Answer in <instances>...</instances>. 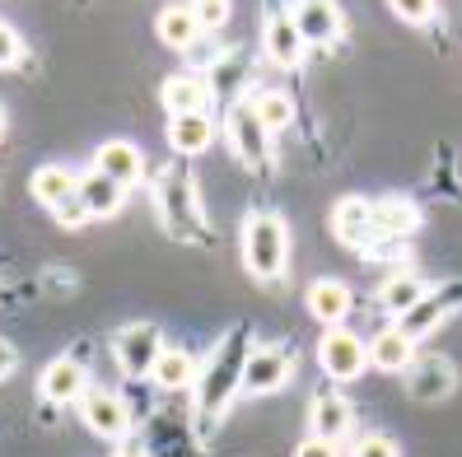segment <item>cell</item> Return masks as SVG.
Returning a JSON list of instances; mask_svg holds the SVG:
<instances>
[{"mask_svg": "<svg viewBox=\"0 0 462 457\" xmlns=\"http://www.w3.org/2000/svg\"><path fill=\"white\" fill-rule=\"evenodd\" d=\"M243 364H248V351H243V336L234 332L201 369V383H197V411L201 416H220L234 401V392L243 388Z\"/></svg>", "mask_w": 462, "mask_h": 457, "instance_id": "cell-2", "label": "cell"}, {"mask_svg": "<svg viewBox=\"0 0 462 457\" xmlns=\"http://www.w3.org/2000/svg\"><path fill=\"white\" fill-rule=\"evenodd\" d=\"M369 364L383 369V373H406V369L416 364V341L406 336V332H397V327L378 332L369 341Z\"/></svg>", "mask_w": 462, "mask_h": 457, "instance_id": "cell-16", "label": "cell"}, {"mask_svg": "<svg viewBox=\"0 0 462 457\" xmlns=\"http://www.w3.org/2000/svg\"><path fill=\"white\" fill-rule=\"evenodd\" d=\"M332 229H337L341 243H369V238H374V215H369V201L346 197V201L332 210Z\"/></svg>", "mask_w": 462, "mask_h": 457, "instance_id": "cell-20", "label": "cell"}, {"mask_svg": "<svg viewBox=\"0 0 462 457\" xmlns=\"http://www.w3.org/2000/svg\"><path fill=\"white\" fill-rule=\"evenodd\" d=\"M113 355H117V364H122L126 379H150V373H154V360L164 355V336H159L154 322H131V327L117 332Z\"/></svg>", "mask_w": 462, "mask_h": 457, "instance_id": "cell-4", "label": "cell"}, {"mask_svg": "<svg viewBox=\"0 0 462 457\" xmlns=\"http://www.w3.org/2000/svg\"><path fill=\"white\" fill-rule=\"evenodd\" d=\"M444 317H448V299H444V294H425L416 308H406V313L397 317V332H406L411 341H425Z\"/></svg>", "mask_w": 462, "mask_h": 457, "instance_id": "cell-23", "label": "cell"}, {"mask_svg": "<svg viewBox=\"0 0 462 457\" xmlns=\"http://www.w3.org/2000/svg\"><path fill=\"white\" fill-rule=\"evenodd\" d=\"M210 141H215V126H210L206 113H182V117L169 122V145L178 154H201Z\"/></svg>", "mask_w": 462, "mask_h": 457, "instance_id": "cell-22", "label": "cell"}, {"mask_svg": "<svg viewBox=\"0 0 462 457\" xmlns=\"http://www.w3.org/2000/svg\"><path fill=\"white\" fill-rule=\"evenodd\" d=\"M14 364H19V355H14V345L0 336V379H5V373H14Z\"/></svg>", "mask_w": 462, "mask_h": 457, "instance_id": "cell-34", "label": "cell"}, {"mask_svg": "<svg viewBox=\"0 0 462 457\" xmlns=\"http://www.w3.org/2000/svg\"><path fill=\"white\" fill-rule=\"evenodd\" d=\"M309 313L322 322V327H341V322L350 317V285L322 276L309 285Z\"/></svg>", "mask_w": 462, "mask_h": 457, "instance_id": "cell-15", "label": "cell"}, {"mask_svg": "<svg viewBox=\"0 0 462 457\" xmlns=\"http://www.w3.org/2000/svg\"><path fill=\"white\" fill-rule=\"evenodd\" d=\"M38 392H42V401H51V407H61V401H79V397L89 392V373H85V364H79V360L61 355V360H51L42 369Z\"/></svg>", "mask_w": 462, "mask_h": 457, "instance_id": "cell-9", "label": "cell"}, {"mask_svg": "<svg viewBox=\"0 0 462 457\" xmlns=\"http://www.w3.org/2000/svg\"><path fill=\"white\" fill-rule=\"evenodd\" d=\"M117 457H145V452H117Z\"/></svg>", "mask_w": 462, "mask_h": 457, "instance_id": "cell-35", "label": "cell"}, {"mask_svg": "<svg viewBox=\"0 0 462 457\" xmlns=\"http://www.w3.org/2000/svg\"><path fill=\"white\" fill-rule=\"evenodd\" d=\"M187 57H192L197 66H215V61H220V47H215V42H192V47H187Z\"/></svg>", "mask_w": 462, "mask_h": 457, "instance_id": "cell-33", "label": "cell"}, {"mask_svg": "<svg viewBox=\"0 0 462 457\" xmlns=\"http://www.w3.org/2000/svg\"><path fill=\"white\" fill-rule=\"evenodd\" d=\"M309 425H313V439H328V443H346L356 434V411L341 392H322L313 407H309Z\"/></svg>", "mask_w": 462, "mask_h": 457, "instance_id": "cell-8", "label": "cell"}, {"mask_svg": "<svg viewBox=\"0 0 462 457\" xmlns=\"http://www.w3.org/2000/svg\"><path fill=\"white\" fill-rule=\"evenodd\" d=\"M94 169L107 173L117 187H135L141 173H145V159H141V150H135L131 141H103L94 150Z\"/></svg>", "mask_w": 462, "mask_h": 457, "instance_id": "cell-13", "label": "cell"}, {"mask_svg": "<svg viewBox=\"0 0 462 457\" xmlns=\"http://www.w3.org/2000/svg\"><path fill=\"white\" fill-rule=\"evenodd\" d=\"M51 215H57L61 224H85V220H89V210H85V201H79V197H70L66 206H57Z\"/></svg>", "mask_w": 462, "mask_h": 457, "instance_id": "cell-32", "label": "cell"}, {"mask_svg": "<svg viewBox=\"0 0 462 457\" xmlns=\"http://www.w3.org/2000/svg\"><path fill=\"white\" fill-rule=\"evenodd\" d=\"M192 14L201 23V33H215V29H225V23H229L234 5H229V0H192Z\"/></svg>", "mask_w": 462, "mask_h": 457, "instance_id": "cell-27", "label": "cell"}, {"mask_svg": "<svg viewBox=\"0 0 462 457\" xmlns=\"http://www.w3.org/2000/svg\"><path fill=\"white\" fill-rule=\"evenodd\" d=\"M453 383H457V369L444 355H425L406 369V392L416 401H444L453 392Z\"/></svg>", "mask_w": 462, "mask_h": 457, "instance_id": "cell-10", "label": "cell"}, {"mask_svg": "<svg viewBox=\"0 0 462 457\" xmlns=\"http://www.w3.org/2000/svg\"><path fill=\"white\" fill-rule=\"evenodd\" d=\"M294 379V355L281 351V345H257L248 351V364H243V392L248 397H266V392H281Z\"/></svg>", "mask_w": 462, "mask_h": 457, "instance_id": "cell-5", "label": "cell"}, {"mask_svg": "<svg viewBox=\"0 0 462 457\" xmlns=\"http://www.w3.org/2000/svg\"><path fill=\"white\" fill-rule=\"evenodd\" d=\"M388 5H393L406 23H430V19H434V0H388Z\"/></svg>", "mask_w": 462, "mask_h": 457, "instance_id": "cell-30", "label": "cell"}, {"mask_svg": "<svg viewBox=\"0 0 462 457\" xmlns=\"http://www.w3.org/2000/svg\"><path fill=\"white\" fill-rule=\"evenodd\" d=\"M23 61V38L10 29V23H0V70H10Z\"/></svg>", "mask_w": 462, "mask_h": 457, "instance_id": "cell-29", "label": "cell"}, {"mask_svg": "<svg viewBox=\"0 0 462 457\" xmlns=\"http://www.w3.org/2000/svg\"><path fill=\"white\" fill-rule=\"evenodd\" d=\"M33 197H38L47 210L66 206L70 197H79V173H70V169H61V164L38 169V173H33Z\"/></svg>", "mask_w": 462, "mask_h": 457, "instance_id": "cell-21", "label": "cell"}, {"mask_svg": "<svg viewBox=\"0 0 462 457\" xmlns=\"http://www.w3.org/2000/svg\"><path fill=\"white\" fill-rule=\"evenodd\" d=\"M79 420L89 425V434L98 439H126L131 434V411L117 392H103V388H89L79 397Z\"/></svg>", "mask_w": 462, "mask_h": 457, "instance_id": "cell-6", "label": "cell"}, {"mask_svg": "<svg viewBox=\"0 0 462 457\" xmlns=\"http://www.w3.org/2000/svg\"><path fill=\"white\" fill-rule=\"evenodd\" d=\"M0 126H5V117H0Z\"/></svg>", "mask_w": 462, "mask_h": 457, "instance_id": "cell-36", "label": "cell"}, {"mask_svg": "<svg viewBox=\"0 0 462 457\" xmlns=\"http://www.w3.org/2000/svg\"><path fill=\"white\" fill-rule=\"evenodd\" d=\"M285 257H290V233L281 215H266V210L248 215V224H243V266L257 280H281Z\"/></svg>", "mask_w": 462, "mask_h": 457, "instance_id": "cell-1", "label": "cell"}, {"mask_svg": "<svg viewBox=\"0 0 462 457\" xmlns=\"http://www.w3.org/2000/svg\"><path fill=\"white\" fill-rule=\"evenodd\" d=\"M253 113H257V122L271 131V136H276V131H285L294 122V98L281 94V89H266V94L253 98Z\"/></svg>", "mask_w": 462, "mask_h": 457, "instance_id": "cell-26", "label": "cell"}, {"mask_svg": "<svg viewBox=\"0 0 462 457\" xmlns=\"http://www.w3.org/2000/svg\"><path fill=\"white\" fill-rule=\"evenodd\" d=\"M164 107H169V117L210 113V85H206V75H173V79H164Z\"/></svg>", "mask_w": 462, "mask_h": 457, "instance_id": "cell-17", "label": "cell"}, {"mask_svg": "<svg viewBox=\"0 0 462 457\" xmlns=\"http://www.w3.org/2000/svg\"><path fill=\"white\" fill-rule=\"evenodd\" d=\"M262 47H266V57L276 61L281 70H294L299 61H304V38H299V29H294L290 10H271V14H266Z\"/></svg>", "mask_w": 462, "mask_h": 457, "instance_id": "cell-11", "label": "cell"}, {"mask_svg": "<svg viewBox=\"0 0 462 457\" xmlns=\"http://www.w3.org/2000/svg\"><path fill=\"white\" fill-rule=\"evenodd\" d=\"M369 215H374V233H411L416 229V206H406V201H397V197H388V201H369Z\"/></svg>", "mask_w": 462, "mask_h": 457, "instance_id": "cell-25", "label": "cell"}, {"mask_svg": "<svg viewBox=\"0 0 462 457\" xmlns=\"http://www.w3.org/2000/svg\"><path fill=\"white\" fill-rule=\"evenodd\" d=\"M225 126H229L234 154H238L248 169H266V164H271V131L257 122L253 107H234V113L225 117Z\"/></svg>", "mask_w": 462, "mask_h": 457, "instance_id": "cell-7", "label": "cell"}, {"mask_svg": "<svg viewBox=\"0 0 462 457\" xmlns=\"http://www.w3.org/2000/svg\"><path fill=\"white\" fill-rule=\"evenodd\" d=\"M290 19H294L299 38H304V47H322L341 33V14H337L332 0H299L290 10Z\"/></svg>", "mask_w": 462, "mask_h": 457, "instance_id": "cell-12", "label": "cell"}, {"mask_svg": "<svg viewBox=\"0 0 462 457\" xmlns=\"http://www.w3.org/2000/svg\"><path fill=\"white\" fill-rule=\"evenodd\" d=\"M425 294H430V280H425V276H416V271H397V276H388L383 285H378V304L402 317L406 308H416Z\"/></svg>", "mask_w": 462, "mask_h": 457, "instance_id": "cell-19", "label": "cell"}, {"mask_svg": "<svg viewBox=\"0 0 462 457\" xmlns=\"http://www.w3.org/2000/svg\"><path fill=\"white\" fill-rule=\"evenodd\" d=\"M318 364H322V373H328L332 383H350V379H360V373H365L369 345L350 327H328L322 341H318Z\"/></svg>", "mask_w": 462, "mask_h": 457, "instance_id": "cell-3", "label": "cell"}, {"mask_svg": "<svg viewBox=\"0 0 462 457\" xmlns=\"http://www.w3.org/2000/svg\"><path fill=\"white\" fill-rule=\"evenodd\" d=\"M350 457H402V448L388 434H360L350 443Z\"/></svg>", "mask_w": 462, "mask_h": 457, "instance_id": "cell-28", "label": "cell"}, {"mask_svg": "<svg viewBox=\"0 0 462 457\" xmlns=\"http://www.w3.org/2000/svg\"><path fill=\"white\" fill-rule=\"evenodd\" d=\"M79 201H85L89 220H107V215H117V210H122L126 187H117L113 178L98 173V169H85V173H79Z\"/></svg>", "mask_w": 462, "mask_h": 457, "instance_id": "cell-14", "label": "cell"}, {"mask_svg": "<svg viewBox=\"0 0 462 457\" xmlns=\"http://www.w3.org/2000/svg\"><path fill=\"white\" fill-rule=\"evenodd\" d=\"M150 379L164 388V392L192 388V379H197V360L187 355V351H173V345H164V355L154 360V373H150Z\"/></svg>", "mask_w": 462, "mask_h": 457, "instance_id": "cell-24", "label": "cell"}, {"mask_svg": "<svg viewBox=\"0 0 462 457\" xmlns=\"http://www.w3.org/2000/svg\"><path fill=\"white\" fill-rule=\"evenodd\" d=\"M154 33H159V42H164V47L187 51V47L201 38V23H197L192 5H164V10H159V19H154Z\"/></svg>", "mask_w": 462, "mask_h": 457, "instance_id": "cell-18", "label": "cell"}, {"mask_svg": "<svg viewBox=\"0 0 462 457\" xmlns=\"http://www.w3.org/2000/svg\"><path fill=\"white\" fill-rule=\"evenodd\" d=\"M294 457H341V448H337V443H328V439H313V434H309L304 443L294 448Z\"/></svg>", "mask_w": 462, "mask_h": 457, "instance_id": "cell-31", "label": "cell"}]
</instances>
